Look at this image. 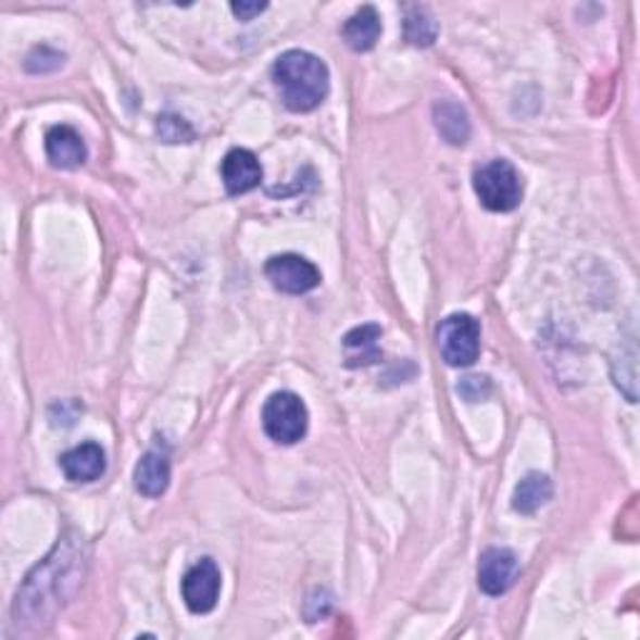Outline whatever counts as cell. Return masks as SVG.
Returning <instances> with one entry per match:
<instances>
[{"mask_svg":"<svg viewBox=\"0 0 640 640\" xmlns=\"http://www.w3.org/2000/svg\"><path fill=\"white\" fill-rule=\"evenodd\" d=\"M268 3H233L230 11L236 15L238 21H253L255 15H261Z\"/></svg>","mask_w":640,"mask_h":640,"instance_id":"cell-21","label":"cell"},{"mask_svg":"<svg viewBox=\"0 0 640 640\" xmlns=\"http://www.w3.org/2000/svg\"><path fill=\"white\" fill-rule=\"evenodd\" d=\"M380 30H384V26H380V15L376 13V8L363 5L361 11H355L343 26V40L351 51L368 53L376 48Z\"/></svg>","mask_w":640,"mask_h":640,"instance_id":"cell-13","label":"cell"},{"mask_svg":"<svg viewBox=\"0 0 640 640\" xmlns=\"http://www.w3.org/2000/svg\"><path fill=\"white\" fill-rule=\"evenodd\" d=\"M403 13H405L403 18L405 38H409L413 46H421V48L434 46L440 30L434 13H430L426 5H405Z\"/></svg>","mask_w":640,"mask_h":640,"instance_id":"cell-17","label":"cell"},{"mask_svg":"<svg viewBox=\"0 0 640 640\" xmlns=\"http://www.w3.org/2000/svg\"><path fill=\"white\" fill-rule=\"evenodd\" d=\"M221 176L223 186H226L230 196H243L261 186L263 165L251 151H246V148H233V151H228L226 158H223Z\"/></svg>","mask_w":640,"mask_h":640,"instance_id":"cell-9","label":"cell"},{"mask_svg":"<svg viewBox=\"0 0 640 640\" xmlns=\"http://www.w3.org/2000/svg\"><path fill=\"white\" fill-rule=\"evenodd\" d=\"M80 538H63L48 559L36 565L15 598V615L28 620L46 618L48 611L63 605L73 588L83 580L86 559L80 553Z\"/></svg>","mask_w":640,"mask_h":640,"instance_id":"cell-1","label":"cell"},{"mask_svg":"<svg viewBox=\"0 0 640 640\" xmlns=\"http://www.w3.org/2000/svg\"><path fill=\"white\" fill-rule=\"evenodd\" d=\"M61 65H63V53H58L48 46L33 48L30 55L26 58V71L30 73H48V71L61 68Z\"/></svg>","mask_w":640,"mask_h":640,"instance_id":"cell-19","label":"cell"},{"mask_svg":"<svg viewBox=\"0 0 640 640\" xmlns=\"http://www.w3.org/2000/svg\"><path fill=\"white\" fill-rule=\"evenodd\" d=\"M380 336H384L380 326L353 328L351 334L343 338L348 368H359V365H371V363L380 361V355H384L378 348Z\"/></svg>","mask_w":640,"mask_h":640,"instance_id":"cell-14","label":"cell"},{"mask_svg":"<svg viewBox=\"0 0 640 640\" xmlns=\"http://www.w3.org/2000/svg\"><path fill=\"white\" fill-rule=\"evenodd\" d=\"M520 563L511 548H488L478 563V586L488 595L509 593L518 578Z\"/></svg>","mask_w":640,"mask_h":640,"instance_id":"cell-8","label":"cell"},{"mask_svg":"<svg viewBox=\"0 0 640 640\" xmlns=\"http://www.w3.org/2000/svg\"><path fill=\"white\" fill-rule=\"evenodd\" d=\"M440 355L453 368H465L478 361L480 353V326L468 313H453L438 328Z\"/></svg>","mask_w":640,"mask_h":640,"instance_id":"cell-5","label":"cell"},{"mask_svg":"<svg viewBox=\"0 0 640 640\" xmlns=\"http://www.w3.org/2000/svg\"><path fill=\"white\" fill-rule=\"evenodd\" d=\"M434 121L443 140L451 146H465L470 138V121L465 108L455 101H440L434 105Z\"/></svg>","mask_w":640,"mask_h":640,"instance_id":"cell-15","label":"cell"},{"mask_svg":"<svg viewBox=\"0 0 640 640\" xmlns=\"http://www.w3.org/2000/svg\"><path fill=\"white\" fill-rule=\"evenodd\" d=\"M158 136H161L165 143H190V140L196 138V133L186 121L178 118V115L165 113L158 118Z\"/></svg>","mask_w":640,"mask_h":640,"instance_id":"cell-18","label":"cell"},{"mask_svg":"<svg viewBox=\"0 0 640 640\" xmlns=\"http://www.w3.org/2000/svg\"><path fill=\"white\" fill-rule=\"evenodd\" d=\"M105 451L98 443H80L61 455V470L73 484H93L105 473Z\"/></svg>","mask_w":640,"mask_h":640,"instance_id":"cell-11","label":"cell"},{"mask_svg":"<svg viewBox=\"0 0 640 640\" xmlns=\"http://www.w3.org/2000/svg\"><path fill=\"white\" fill-rule=\"evenodd\" d=\"M46 153L53 168L71 171L86 163L88 148L76 128L53 126L46 133Z\"/></svg>","mask_w":640,"mask_h":640,"instance_id":"cell-10","label":"cell"},{"mask_svg":"<svg viewBox=\"0 0 640 640\" xmlns=\"http://www.w3.org/2000/svg\"><path fill=\"white\" fill-rule=\"evenodd\" d=\"M263 428L276 443L293 446L308 434V409L301 396L280 390L263 405Z\"/></svg>","mask_w":640,"mask_h":640,"instance_id":"cell-4","label":"cell"},{"mask_svg":"<svg viewBox=\"0 0 640 640\" xmlns=\"http://www.w3.org/2000/svg\"><path fill=\"white\" fill-rule=\"evenodd\" d=\"M473 188H476L478 201L493 213H511L523 201L520 173L503 158L478 168L476 176H473Z\"/></svg>","mask_w":640,"mask_h":640,"instance_id":"cell-3","label":"cell"},{"mask_svg":"<svg viewBox=\"0 0 640 640\" xmlns=\"http://www.w3.org/2000/svg\"><path fill=\"white\" fill-rule=\"evenodd\" d=\"M490 390H493V386H490V380L486 376H468L459 384V393L468 403L486 401V398L490 396Z\"/></svg>","mask_w":640,"mask_h":640,"instance_id":"cell-20","label":"cell"},{"mask_svg":"<svg viewBox=\"0 0 640 640\" xmlns=\"http://www.w3.org/2000/svg\"><path fill=\"white\" fill-rule=\"evenodd\" d=\"M553 498V484L543 473H528L526 478L515 486L513 493V509L523 515H534L536 511Z\"/></svg>","mask_w":640,"mask_h":640,"instance_id":"cell-16","label":"cell"},{"mask_svg":"<svg viewBox=\"0 0 640 640\" xmlns=\"http://www.w3.org/2000/svg\"><path fill=\"white\" fill-rule=\"evenodd\" d=\"M273 83L288 111L308 113L326 101L330 90L328 65L308 51H286L273 63Z\"/></svg>","mask_w":640,"mask_h":640,"instance_id":"cell-2","label":"cell"},{"mask_svg":"<svg viewBox=\"0 0 640 640\" xmlns=\"http://www.w3.org/2000/svg\"><path fill=\"white\" fill-rule=\"evenodd\" d=\"M265 278L271 280L273 288L288 296H303L321 286V271L308 258L296 253L273 255L265 263Z\"/></svg>","mask_w":640,"mask_h":640,"instance_id":"cell-6","label":"cell"},{"mask_svg":"<svg viewBox=\"0 0 640 640\" xmlns=\"http://www.w3.org/2000/svg\"><path fill=\"white\" fill-rule=\"evenodd\" d=\"M221 568L213 559H201L186 576H183L180 593L188 611L196 615H205L215 608L221 595Z\"/></svg>","mask_w":640,"mask_h":640,"instance_id":"cell-7","label":"cell"},{"mask_svg":"<svg viewBox=\"0 0 640 640\" xmlns=\"http://www.w3.org/2000/svg\"><path fill=\"white\" fill-rule=\"evenodd\" d=\"M136 488L146 498H161L171 484V455L168 451L153 448L136 465Z\"/></svg>","mask_w":640,"mask_h":640,"instance_id":"cell-12","label":"cell"}]
</instances>
